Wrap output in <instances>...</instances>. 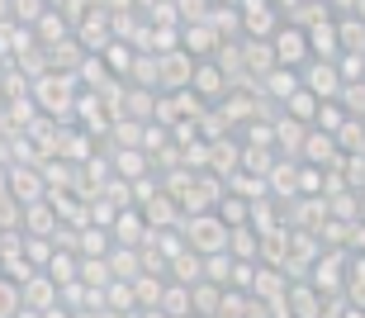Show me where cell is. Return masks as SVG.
Returning <instances> with one entry per match:
<instances>
[{"instance_id":"10","label":"cell","mask_w":365,"mask_h":318,"mask_svg":"<svg viewBox=\"0 0 365 318\" xmlns=\"http://www.w3.org/2000/svg\"><path fill=\"white\" fill-rule=\"evenodd\" d=\"M5 185H10V195L19 200V205H34V200L48 195L43 171H38V166H29V162H10V166H5Z\"/></svg>"},{"instance_id":"28","label":"cell","mask_w":365,"mask_h":318,"mask_svg":"<svg viewBox=\"0 0 365 318\" xmlns=\"http://www.w3.org/2000/svg\"><path fill=\"white\" fill-rule=\"evenodd\" d=\"M166 280H180V285H200L204 280V257L200 252H176L171 262H166Z\"/></svg>"},{"instance_id":"58","label":"cell","mask_w":365,"mask_h":318,"mask_svg":"<svg viewBox=\"0 0 365 318\" xmlns=\"http://www.w3.org/2000/svg\"><path fill=\"white\" fill-rule=\"evenodd\" d=\"M43 318H76V314H71V309H62V304H57V309H48V314H43Z\"/></svg>"},{"instance_id":"53","label":"cell","mask_w":365,"mask_h":318,"mask_svg":"<svg viewBox=\"0 0 365 318\" xmlns=\"http://www.w3.org/2000/svg\"><path fill=\"white\" fill-rule=\"evenodd\" d=\"M148 24H180V10H176V0H152L148 10Z\"/></svg>"},{"instance_id":"21","label":"cell","mask_w":365,"mask_h":318,"mask_svg":"<svg viewBox=\"0 0 365 318\" xmlns=\"http://www.w3.org/2000/svg\"><path fill=\"white\" fill-rule=\"evenodd\" d=\"M257 91L271 100V105H284V100L299 91V71H294V67H280V62H275V67L257 81Z\"/></svg>"},{"instance_id":"37","label":"cell","mask_w":365,"mask_h":318,"mask_svg":"<svg viewBox=\"0 0 365 318\" xmlns=\"http://www.w3.org/2000/svg\"><path fill=\"white\" fill-rule=\"evenodd\" d=\"M242 143V138H237ZM275 148H257V143H242V166L237 171H252V176H271V166H275Z\"/></svg>"},{"instance_id":"27","label":"cell","mask_w":365,"mask_h":318,"mask_svg":"<svg viewBox=\"0 0 365 318\" xmlns=\"http://www.w3.org/2000/svg\"><path fill=\"white\" fill-rule=\"evenodd\" d=\"M242 67H247V76H252V81H261V76L275 67L271 39H242Z\"/></svg>"},{"instance_id":"49","label":"cell","mask_w":365,"mask_h":318,"mask_svg":"<svg viewBox=\"0 0 365 318\" xmlns=\"http://www.w3.org/2000/svg\"><path fill=\"white\" fill-rule=\"evenodd\" d=\"M133 53H138L133 43L114 39V43H109V48H105V53H100V57H105V67H109V71H114V76H119V81H123V71H128V62H133Z\"/></svg>"},{"instance_id":"9","label":"cell","mask_w":365,"mask_h":318,"mask_svg":"<svg viewBox=\"0 0 365 318\" xmlns=\"http://www.w3.org/2000/svg\"><path fill=\"white\" fill-rule=\"evenodd\" d=\"M190 71H195V57L185 48H171V53H157V91H185Z\"/></svg>"},{"instance_id":"60","label":"cell","mask_w":365,"mask_h":318,"mask_svg":"<svg viewBox=\"0 0 365 318\" xmlns=\"http://www.w3.org/2000/svg\"><path fill=\"white\" fill-rule=\"evenodd\" d=\"M5 19H10V0H0V24H5Z\"/></svg>"},{"instance_id":"23","label":"cell","mask_w":365,"mask_h":318,"mask_svg":"<svg viewBox=\"0 0 365 318\" xmlns=\"http://www.w3.org/2000/svg\"><path fill=\"white\" fill-rule=\"evenodd\" d=\"M57 209H53V200L43 195V200H34V205H24V214H19V228L24 233H38V237H53L57 233Z\"/></svg>"},{"instance_id":"17","label":"cell","mask_w":365,"mask_h":318,"mask_svg":"<svg viewBox=\"0 0 365 318\" xmlns=\"http://www.w3.org/2000/svg\"><path fill=\"white\" fill-rule=\"evenodd\" d=\"M284 314L289 318H323V294L313 290L309 280H289V290H284Z\"/></svg>"},{"instance_id":"59","label":"cell","mask_w":365,"mask_h":318,"mask_svg":"<svg viewBox=\"0 0 365 318\" xmlns=\"http://www.w3.org/2000/svg\"><path fill=\"white\" fill-rule=\"evenodd\" d=\"M14 318H43V314H38V309H24V304H19V314H14Z\"/></svg>"},{"instance_id":"52","label":"cell","mask_w":365,"mask_h":318,"mask_svg":"<svg viewBox=\"0 0 365 318\" xmlns=\"http://www.w3.org/2000/svg\"><path fill=\"white\" fill-rule=\"evenodd\" d=\"M19 280H10V276H0V318H14L19 314Z\"/></svg>"},{"instance_id":"13","label":"cell","mask_w":365,"mask_h":318,"mask_svg":"<svg viewBox=\"0 0 365 318\" xmlns=\"http://www.w3.org/2000/svg\"><path fill=\"white\" fill-rule=\"evenodd\" d=\"M143 219H148V228H180V219H185V209H180L176 195H166V190H152L148 200H143Z\"/></svg>"},{"instance_id":"24","label":"cell","mask_w":365,"mask_h":318,"mask_svg":"<svg viewBox=\"0 0 365 318\" xmlns=\"http://www.w3.org/2000/svg\"><path fill=\"white\" fill-rule=\"evenodd\" d=\"M237 166H242V143H237V133H228V138L209 143V171H214V176L228 180Z\"/></svg>"},{"instance_id":"50","label":"cell","mask_w":365,"mask_h":318,"mask_svg":"<svg viewBox=\"0 0 365 318\" xmlns=\"http://www.w3.org/2000/svg\"><path fill=\"white\" fill-rule=\"evenodd\" d=\"M48 257H53V237L24 233V262L34 266V271H43V266H48Z\"/></svg>"},{"instance_id":"43","label":"cell","mask_w":365,"mask_h":318,"mask_svg":"<svg viewBox=\"0 0 365 318\" xmlns=\"http://www.w3.org/2000/svg\"><path fill=\"white\" fill-rule=\"evenodd\" d=\"M228 252L237 257V262H257V228H252V223L228 228Z\"/></svg>"},{"instance_id":"16","label":"cell","mask_w":365,"mask_h":318,"mask_svg":"<svg viewBox=\"0 0 365 318\" xmlns=\"http://www.w3.org/2000/svg\"><path fill=\"white\" fill-rule=\"evenodd\" d=\"M152 110H157V91L123 81V96H119V110H114V119H138V124H152Z\"/></svg>"},{"instance_id":"54","label":"cell","mask_w":365,"mask_h":318,"mask_svg":"<svg viewBox=\"0 0 365 318\" xmlns=\"http://www.w3.org/2000/svg\"><path fill=\"white\" fill-rule=\"evenodd\" d=\"M209 5H214V0H176L180 24H195V19H204V14H209Z\"/></svg>"},{"instance_id":"42","label":"cell","mask_w":365,"mask_h":318,"mask_svg":"<svg viewBox=\"0 0 365 318\" xmlns=\"http://www.w3.org/2000/svg\"><path fill=\"white\" fill-rule=\"evenodd\" d=\"M337 43L341 53H365V24L356 14H337Z\"/></svg>"},{"instance_id":"39","label":"cell","mask_w":365,"mask_h":318,"mask_svg":"<svg viewBox=\"0 0 365 318\" xmlns=\"http://www.w3.org/2000/svg\"><path fill=\"white\" fill-rule=\"evenodd\" d=\"M214 214L228 223V228H237V223H252V200H242V195H232V190H228V195H223V200L214 205Z\"/></svg>"},{"instance_id":"57","label":"cell","mask_w":365,"mask_h":318,"mask_svg":"<svg viewBox=\"0 0 365 318\" xmlns=\"http://www.w3.org/2000/svg\"><path fill=\"white\" fill-rule=\"evenodd\" d=\"M128 318H166V314H162V309H133Z\"/></svg>"},{"instance_id":"8","label":"cell","mask_w":365,"mask_h":318,"mask_svg":"<svg viewBox=\"0 0 365 318\" xmlns=\"http://www.w3.org/2000/svg\"><path fill=\"white\" fill-rule=\"evenodd\" d=\"M271 48H275V62H280V67H304V62H309V39H304V29L299 24H280L271 34Z\"/></svg>"},{"instance_id":"19","label":"cell","mask_w":365,"mask_h":318,"mask_svg":"<svg viewBox=\"0 0 365 318\" xmlns=\"http://www.w3.org/2000/svg\"><path fill=\"white\" fill-rule=\"evenodd\" d=\"M109 166H114V176H119V180L152 176V157L143 153V148H109Z\"/></svg>"},{"instance_id":"31","label":"cell","mask_w":365,"mask_h":318,"mask_svg":"<svg viewBox=\"0 0 365 318\" xmlns=\"http://www.w3.org/2000/svg\"><path fill=\"white\" fill-rule=\"evenodd\" d=\"M76 280L91 285V290H105L114 271H109V257H76Z\"/></svg>"},{"instance_id":"38","label":"cell","mask_w":365,"mask_h":318,"mask_svg":"<svg viewBox=\"0 0 365 318\" xmlns=\"http://www.w3.org/2000/svg\"><path fill=\"white\" fill-rule=\"evenodd\" d=\"M280 114H284V119H299V124H313V114H318V96L299 86L294 96H289V100L280 105Z\"/></svg>"},{"instance_id":"40","label":"cell","mask_w":365,"mask_h":318,"mask_svg":"<svg viewBox=\"0 0 365 318\" xmlns=\"http://www.w3.org/2000/svg\"><path fill=\"white\" fill-rule=\"evenodd\" d=\"M105 309H109V314H119V318H128L138 309L133 285H128V280H109V285H105Z\"/></svg>"},{"instance_id":"41","label":"cell","mask_w":365,"mask_h":318,"mask_svg":"<svg viewBox=\"0 0 365 318\" xmlns=\"http://www.w3.org/2000/svg\"><path fill=\"white\" fill-rule=\"evenodd\" d=\"M109 271H114V280H133L138 271H143V257H138V247H109Z\"/></svg>"},{"instance_id":"2","label":"cell","mask_w":365,"mask_h":318,"mask_svg":"<svg viewBox=\"0 0 365 318\" xmlns=\"http://www.w3.org/2000/svg\"><path fill=\"white\" fill-rule=\"evenodd\" d=\"M180 233H185V247L209 257V252H228V223L218 219L214 209H204V214H185L180 219Z\"/></svg>"},{"instance_id":"15","label":"cell","mask_w":365,"mask_h":318,"mask_svg":"<svg viewBox=\"0 0 365 318\" xmlns=\"http://www.w3.org/2000/svg\"><path fill=\"white\" fill-rule=\"evenodd\" d=\"M148 219H143V209H119V214H114V223H109V237H114V242H119V247H143V242H148Z\"/></svg>"},{"instance_id":"56","label":"cell","mask_w":365,"mask_h":318,"mask_svg":"<svg viewBox=\"0 0 365 318\" xmlns=\"http://www.w3.org/2000/svg\"><path fill=\"white\" fill-rule=\"evenodd\" d=\"M351 252H365V219L356 223V242H351Z\"/></svg>"},{"instance_id":"4","label":"cell","mask_w":365,"mask_h":318,"mask_svg":"<svg viewBox=\"0 0 365 318\" xmlns=\"http://www.w3.org/2000/svg\"><path fill=\"white\" fill-rule=\"evenodd\" d=\"M318 252H323V242H318V233H304V228H289V247H284V262L280 271L289 280H309L313 262H318Z\"/></svg>"},{"instance_id":"26","label":"cell","mask_w":365,"mask_h":318,"mask_svg":"<svg viewBox=\"0 0 365 318\" xmlns=\"http://www.w3.org/2000/svg\"><path fill=\"white\" fill-rule=\"evenodd\" d=\"M304 39H309V53L313 57H341V43H337V19H318V24L304 29Z\"/></svg>"},{"instance_id":"33","label":"cell","mask_w":365,"mask_h":318,"mask_svg":"<svg viewBox=\"0 0 365 318\" xmlns=\"http://www.w3.org/2000/svg\"><path fill=\"white\" fill-rule=\"evenodd\" d=\"M218 299H223V285H214V280H200V285H190V314L214 318V314H218Z\"/></svg>"},{"instance_id":"12","label":"cell","mask_w":365,"mask_h":318,"mask_svg":"<svg viewBox=\"0 0 365 318\" xmlns=\"http://www.w3.org/2000/svg\"><path fill=\"white\" fill-rule=\"evenodd\" d=\"M71 34H76V43H81L86 53H105L109 43H114V24H109V10H100V5H95V10L86 14L81 24L71 29Z\"/></svg>"},{"instance_id":"61","label":"cell","mask_w":365,"mask_h":318,"mask_svg":"<svg viewBox=\"0 0 365 318\" xmlns=\"http://www.w3.org/2000/svg\"><path fill=\"white\" fill-rule=\"evenodd\" d=\"M218 5H237V0H218Z\"/></svg>"},{"instance_id":"3","label":"cell","mask_w":365,"mask_h":318,"mask_svg":"<svg viewBox=\"0 0 365 318\" xmlns=\"http://www.w3.org/2000/svg\"><path fill=\"white\" fill-rule=\"evenodd\" d=\"M346 257L351 252H337V247H323L318 252V262H313V271H309V285L318 294H346Z\"/></svg>"},{"instance_id":"51","label":"cell","mask_w":365,"mask_h":318,"mask_svg":"<svg viewBox=\"0 0 365 318\" xmlns=\"http://www.w3.org/2000/svg\"><path fill=\"white\" fill-rule=\"evenodd\" d=\"M148 157H157L162 148H171V128H162V124H143V143H138Z\"/></svg>"},{"instance_id":"32","label":"cell","mask_w":365,"mask_h":318,"mask_svg":"<svg viewBox=\"0 0 365 318\" xmlns=\"http://www.w3.org/2000/svg\"><path fill=\"white\" fill-rule=\"evenodd\" d=\"M204 19L214 24V34H218L223 43H228V34H237V39H242V10H237V5H218V0H214Z\"/></svg>"},{"instance_id":"6","label":"cell","mask_w":365,"mask_h":318,"mask_svg":"<svg viewBox=\"0 0 365 318\" xmlns=\"http://www.w3.org/2000/svg\"><path fill=\"white\" fill-rule=\"evenodd\" d=\"M190 91H195L204 105H218V100L232 91V81H228V71L218 67L214 57H200V62H195V71H190Z\"/></svg>"},{"instance_id":"34","label":"cell","mask_w":365,"mask_h":318,"mask_svg":"<svg viewBox=\"0 0 365 318\" xmlns=\"http://www.w3.org/2000/svg\"><path fill=\"white\" fill-rule=\"evenodd\" d=\"M34 39H38L43 48H53V43L71 39V24H67V14H62V10H48V14L38 19V24H34Z\"/></svg>"},{"instance_id":"62","label":"cell","mask_w":365,"mask_h":318,"mask_svg":"<svg viewBox=\"0 0 365 318\" xmlns=\"http://www.w3.org/2000/svg\"><path fill=\"white\" fill-rule=\"evenodd\" d=\"M185 318H200V314H185Z\"/></svg>"},{"instance_id":"30","label":"cell","mask_w":365,"mask_h":318,"mask_svg":"<svg viewBox=\"0 0 365 318\" xmlns=\"http://www.w3.org/2000/svg\"><path fill=\"white\" fill-rule=\"evenodd\" d=\"M81 62H86V48H81V43H76V34L48 48V71H76V67H81Z\"/></svg>"},{"instance_id":"7","label":"cell","mask_w":365,"mask_h":318,"mask_svg":"<svg viewBox=\"0 0 365 318\" xmlns=\"http://www.w3.org/2000/svg\"><path fill=\"white\" fill-rule=\"evenodd\" d=\"M223 195H228V180H223V176H214V171H195V180H190L180 209H185V214H204V209H214Z\"/></svg>"},{"instance_id":"46","label":"cell","mask_w":365,"mask_h":318,"mask_svg":"<svg viewBox=\"0 0 365 318\" xmlns=\"http://www.w3.org/2000/svg\"><path fill=\"white\" fill-rule=\"evenodd\" d=\"M351 114L341 110V100H318V114H313V128H323V133H337Z\"/></svg>"},{"instance_id":"55","label":"cell","mask_w":365,"mask_h":318,"mask_svg":"<svg viewBox=\"0 0 365 318\" xmlns=\"http://www.w3.org/2000/svg\"><path fill=\"white\" fill-rule=\"evenodd\" d=\"M351 5H356V0H327V10H332V19H337V14H351Z\"/></svg>"},{"instance_id":"25","label":"cell","mask_w":365,"mask_h":318,"mask_svg":"<svg viewBox=\"0 0 365 318\" xmlns=\"http://www.w3.org/2000/svg\"><path fill=\"white\" fill-rule=\"evenodd\" d=\"M309 128L313 124H299V119H284V114H280V119L271 124L275 153H280V157H294V162H299V148H304V133H309Z\"/></svg>"},{"instance_id":"5","label":"cell","mask_w":365,"mask_h":318,"mask_svg":"<svg viewBox=\"0 0 365 318\" xmlns=\"http://www.w3.org/2000/svg\"><path fill=\"white\" fill-rule=\"evenodd\" d=\"M299 86L304 91H313L318 100H337L341 96V71H337V62L332 57H309L304 67H299Z\"/></svg>"},{"instance_id":"36","label":"cell","mask_w":365,"mask_h":318,"mask_svg":"<svg viewBox=\"0 0 365 318\" xmlns=\"http://www.w3.org/2000/svg\"><path fill=\"white\" fill-rule=\"evenodd\" d=\"M123 81L157 91V53H133V62H128V71H123Z\"/></svg>"},{"instance_id":"35","label":"cell","mask_w":365,"mask_h":318,"mask_svg":"<svg viewBox=\"0 0 365 318\" xmlns=\"http://www.w3.org/2000/svg\"><path fill=\"white\" fill-rule=\"evenodd\" d=\"M157 309H162L166 318H185V314H190V285H180V280H166Z\"/></svg>"},{"instance_id":"1","label":"cell","mask_w":365,"mask_h":318,"mask_svg":"<svg viewBox=\"0 0 365 318\" xmlns=\"http://www.w3.org/2000/svg\"><path fill=\"white\" fill-rule=\"evenodd\" d=\"M29 96L48 119L67 124V114L76 110V96H81V81H76V71H43L38 81L29 86Z\"/></svg>"},{"instance_id":"20","label":"cell","mask_w":365,"mask_h":318,"mask_svg":"<svg viewBox=\"0 0 365 318\" xmlns=\"http://www.w3.org/2000/svg\"><path fill=\"white\" fill-rule=\"evenodd\" d=\"M284 290H289V276H284L280 266L257 262V271H252V290H247V294H257V299H271V304H280Z\"/></svg>"},{"instance_id":"18","label":"cell","mask_w":365,"mask_h":318,"mask_svg":"<svg viewBox=\"0 0 365 318\" xmlns=\"http://www.w3.org/2000/svg\"><path fill=\"white\" fill-rule=\"evenodd\" d=\"M218 34H214V24H209V19H195V24H180V48H185L190 57H195V62H200V57H214L218 53Z\"/></svg>"},{"instance_id":"14","label":"cell","mask_w":365,"mask_h":318,"mask_svg":"<svg viewBox=\"0 0 365 318\" xmlns=\"http://www.w3.org/2000/svg\"><path fill=\"white\" fill-rule=\"evenodd\" d=\"M337 157H341V148H337V138H332V133H323V128H309V133H304L299 162H309V166H323V171H332V166H337Z\"/></svg>"},{"instance_id":"11","label":"cell","mask_w":365,"mask_h":318,"mask_svg":"<svg viewBox=\"0 0 365 318\" xmlns=\"http://www.w3.org/2000/svg\"><path fill=\"white\" fill-rule=\"evenodd\" d=\"M19 299H24V309H38V314H48V309L62 304V285H57L48 271H34L29 280H19Z\"/></svg>"},{"instance_id":"29","label":"cell","mask_w":365,"mask_h":318,"mask_svg":"<svg viewBox=\"0 0 365 318\" xmlns=\"http://www.w3.org/2000/svg\"><path fill=\"white\" fill-rule=\"evenodd\" d=\"M109 247H114L109 228H100V223H81L76 228V257H109Z\"/></svg>"},{"instance_id":"22","label":"cell","mask_w":365,"mask_h":318,"mask_svg":"<svg viewBox=\"0 0 365 318\" xmlns=\"http://www.w3.org/2000/svg\"><path fill=\"white\" fill-rule=\"evenodd\" d=\"M266 190H271V200H280V205L299 195V162L294 157H275L271 176H266Z\"/></svg>"},{"instance_id":"48","label":"cell","mask_w":365,"mask_h":318,"mask_svg":"<svg viewBox=\"0 0 365 318\" xmlns=\"http://www.w3.org/2000/svg\"><path fill=\"white\" fill-rule=\"evenodd\" d=\"M48 276L57 280V285H67V280H76V252H62L53 247V257H48V266H43Z\"/></svg>"},{"instance_id":"44","label":"cell","mask_w":365,"mask_h":318,"mask_svg":"<svg viewBox=\"0 0 365 318\" xmlns=\"http://www.w3.org/2000/svg\"><path fill=\"white\" fill-rule=\"evenodd\" d=\"M232 266H237L232 252H209V257H204V280H214V285L228 290V285H232Z\"/></svg>"},{"instance_id":"47","label":"cell","mask_w":365,"mask_h":318,"mask_svg":"<svg viewBox=\"0 0 365 318\" xmlns=\"http://www.w3.org/2000/svg\"><path fill=\"white\" fill-rule=\"evenodd\" d=\"M48 10H53L48 0H10V19H14V24H24V29H34Z\"/></svg>"},{"instance_id":"45","label":"cell","mask_w":365,"mask_h":318,"mask_svg":"<svg viewBox=\"0 0 365 318\" xmlns=\"http://www.w3.org/2000/svg\"><path fill=\"white\" fill-rule=\"evenodd\" d=\"M109 148H138L143 143V124L138 119H109Z\"/></svg>"}]
</instances>
